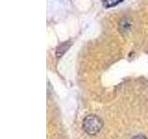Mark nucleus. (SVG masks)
I'll list each match as a JSON object with an SVG mask.
<instances>
[{
  "label": "nucleus",
  "mask_w": 148,
  "mask_h": 139,
  "mask_svg": "<svg viewBox=\"0 0 148 139\" xmlns=\"http://www.w3.org/2000/svg\"><path fill=\"white\" fill-rule=\"evenodd\" d=\"M103 122L102 120L98 117V116L94 115V114H90L86 116V117L83 119L82 122V128L84 130V132L90 136H95V134L98 133L102 127H103Z\"/></svg>",
  "instance_id": "f257e3e1"
},
{
  "label": "nucleus",
  "mask_w": 148,
  "mask_h": 139,
  "mask_svg": "<svg viewBox=\"0 0 148 139\" xmlns=\"http://www.w3.org/2000/svg\"><path fill=\"white\" fill-rule=\"evenodd\" d=\"M71 42L69 41H66V42H64V43H62L61 45H59L58 46V48L57 50H56V56H57V58H60L62 57V56L67 52V50L69 48V46H71Z\"/></svg>",
  "instance_id": "f03ea898"
},
{
  "label": "nucleus",
  "mask_w": 148,
  "mask_h": 139,
  "mask_svg": "<svg viewBox=\"0 0 148 139\" xmlns=\"http://www.w3.org/2000/svg\"><path fill=\"white\" fill-rule=\"evenodd\" d=\"M131 29V23L128 21V20H123L121 22H120V31H125L128 32Z\"/></svg>",
  "instance_id": "7ed1b4c3"
},
{
  "label": "nucleus",
  "mask_w": 148,
  "mask_h": 139,
  "mask_svg": "<svg viewBox=\"0 0 148 139\" xmlns=\"http://www.w3.org/2000/svg\"><path fill=\"white\" fill-rule=\"evenodd\" d=\"M122 0H106V7H112L117 5L118 3H119Z\"/></svg>",
  "instance_id": "20e7f679"
},
{
  "label": "nucleus",
  "mask_w": 148,
  "mask_h": 139,
  "mask_svg": "<svg viewBox=\"0 0 148 139\" xmlns=\"http://www.w3.org/2000/svg\"><path fill=\"white\" fill-rule=\"evenodd\" d=\"M131 139H147V138H146V136H143V134H138V136H133V137L131 138Z\"/></svg>",
  "instance_id": "39448f33"
}]
</instances>
